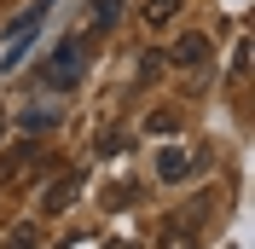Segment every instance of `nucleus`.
<instances>
[{"label": "nucleus", "mask_w": 255, "mask_h": 249, "mask_svg": "<svg viewBox=\"0 0 255 249\" xmlns=\"http://www.w3.org/2000/svg\"><path fill=\"white\" fill-rule=\"evenodd\" d=\"M76 76H81V52H76V41H64V47L47 58L41 81H47V87H76Z\"/></svg>", "instance_id": "nucleus-1"}, {"label": "nucleus", "mask_w": 255, "mask_h": 249, "mask_svg": "<svg viewBox=\"0 0 255 249\" xmlns=\"http://www.w3.org/2000/svg\"><path fill=\"white\" fill-rule=\"evenodd\" d=\"M203 58H209V41H203V35H180L174 47H168V64H174V70H197Z\"/></svg>", "instance_id": "nucleus-2"}, {"label": "nucleus", "mask_w": 255, "mask_h": 249, "mask_svg": "<svg viewBox=\"0 0 255 249\" xmlns=\"http://www.w3.org/2000/svg\"><path fill=\"white\" fill-rule=\"evenodd\" d=\"M81 191V174H64V180H52V191L41 197V209L47 215H58V209H70V197Z\"/></svg>", "instance_id": "nucleus-3"}, {"label": "nucleus", "mask_w": 255, "mask_h": 249, "mask_svg": "<svg viewBox=\"0 0 255 249\" xmlns=\"http://www.w3.org/2000/svg\"><path fill=\"white\" fill-rule=\"evenodd\" d=\"M191 168H197V151H162L157 156V174H162V180H186Z\"/></svg>", "instance_id": "nucleus-4"}, {"label": "nucleus", "mask_w": 255, "mask_h": 249, "mask_svg": "<svg viewBox=\"0 0 255 249\" xmlns=\"http://www.w3.org/2000/svg\"><path fill=\"white\" fill-rule=\"evenodd\" d=\"M116 12H122V0H93V17H87V29L93 35H105L116 23Z\"/></svg>", "instance_id": "nucleus-5"}, {"label": "nucleus", "mask_w": 255, "mask_h": 249, "mask_svg": "<svg viewBox=\"0 0 255 249\" xmlns=\"http://www.w3.org/2000/svg\"><path fill=\"white\" fill-rule=\"evenodd\" d=\"M174 12H180V0H151V6H145V23H168Z\"/></svg>", "instance_id": "nucleus-6"}, {"label": "nucleus", "mask_w": 255, "mask_h": 249, "mask_svg": "<svg viewBox=\"0 0 255 249\" xmlns=\"http://www.w3.org/2000/svg\"><path fill=\"white\" fill-rule=\"evenodd\" d=\"M52 122H58L52 110H23V133H47Z\"/></svg>", "instance_id": "nucleus-7"}, {"label": "nucleus", "mask_w": 255, "mask_h": 249, "mask_svg": "<svg viewBox=\"0 0 255 249\" xmlns=\"http://www.w3.org/2000/svg\"><path fill=\"white\" fill-rule=\"evenodd\" d=\"M35 244H41V232H35V226H17V232L6 238V249H35Z\"/></svg>", "instance_id": "nucleus-8"}, {"label": "nucleus", "mask_w": 255, "mask_h": 249, "mask_svg": "<svg viewBox=\"0 0 255 249\" xmlns=\"http://www.w3.org/2000/svg\"><path fill=\"white\" fill-rule=\"evenodd\" d=\"M0 127H6V116H0Z\"/></svg>", "instance_id": "nucleus-9"}]
</instances>
